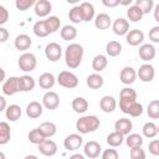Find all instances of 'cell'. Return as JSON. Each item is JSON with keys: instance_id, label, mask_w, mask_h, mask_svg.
<instances>
[{"instance_id": "1", "label": "cell", "mask_w": 159, "mask_h": 159, "mask_svg": "<svg viewBox=\"0 0 159 159\" xmlns=\"http://www.w3.org/2000/svg\"><path fill=\"white\" fill-rule=\"evenodd\" d=\"M83 58V47L80 43H70L65 51V61L70 68H77Z\"/></svg>"}, {"instance_id": "2", "label": "cell", "mask_w": 159, "mask_h": 159, "mask_svg": "<svg viewBox=\"0 0 159 159\" xmlns=\"http://www.w3.org/2000/svg\"><path fill=\"white\" fill-rule=\"evenodd\" d=\"M99 124L101 122L97 116H83L76 122V129L82 134H87L97 130Z\"/></svg>"}, {"instance_id": "3", "label": "cell", "mask_w": 159, "mask_h": 159, "mask_svg": "<svg viewBox=\"0 0 159 159\" xmlns=\"http://www.w3.org/2000/svg\"><path fill=\"white\" fill-rule=\"evenodd\" d=\"M119 108L123 113L129 114L130 117H139L143 113V106L137 102V99H120Z\"/></svg>"}, {"instance_id": "4", "label": "cell", "mask_w": 159, "mask_h": 159, "mask_svg": "<svg viewBox=\"0 0 159 159\" xmlns=\"http://www.w3.org/2000/svg\"><path fill=\"white\" fill-rule=\"evenodd\" d=\"M17 65H19V67H20L21 71H24V72H31V71H34L36 68L37 58H36V56L34 53L25 52V53H22L19 57Z\"/></svg>"}, {"instance_id": "5", "label": "cell", "mask_w": 159, "mask_h": 159, "mask_svg": "<svg viewBox=\"0 0 159 159\" xmlns=\"http://www.w3.org/2000/svg\"><path fill=\"white\" fill-rule=\"evenodd\" d=\"M57 82H58L60 86H62L65 88H68V89H72V88L77 87L78 78L75 73H72L70 71H61L57 76Z\"/></svg>"}, {"instance_id": "6", "label": "cell", "mask_w": 159, "mask_h": 159, "mask_svg": "<svg viewBox=\"0 0 159 159\" xmlns=\"http://www.w3.org/2000/svg\"><path fill=\"white\" fill-rule=\"evenodd\" d=\"M1 91L5 96H12L17 92H20V84H19V77H9L1 87Z\"/></svg>"}, {"instance_id": "7", "label": "cell", "mask_w": 159, "mask_h": 159, "mask_svg": "<svg viewBox=\"0 0 159 159\" xmlns=\"http://www.w3.org/2000/svg\"><path fill=\"white\" fill-rule=\"evenodd\" d=\"M45 55L51 62H56L62 56V48L57 42H50L45 47Z\"/></svg>"}, {"instance_id": "8", "label": "cell", "mask_w": 159, "mask_h": 159, "mask_svg": "<svg viewBox=\"0 0 159 159\" xmlns=\"http://www.w3.org/2000/svg\"><path fill=\"white\" fill-rule=\"evenodd\" d=\"M42 106L50 111H53L56 109L58 106H60V97L56 92L53 91H48L43 94L42 97Z\"/></svg>"}, {"instance_id": "9", "label": "cell", "mask_w": 159, "mask_h": 159, "mask_svg": "<svg viewBox=\"0 0 159 159\" xmlns=\"http://www.w3.org/2000/svg\"><path fill=\"white\" fill-rule=\"evenodd\" d=\"M137 76L142 82H152L155 76V70L150 63H144L139 67Z\"/></svg>"}, {"instance_id": "10", "label": "cell", "mask_w": 159, "mask_h": 159, "mask_svg": "<svg viewBox=\"0 0 159 159\" xmlns=\"http://www.w3.org/2000/svg\"><path fill=\"white\" fill-rule=\"evenodd\" d=\"M83 152H84V155L89 159H96L99 157L101 152H102V147L98 142L96 140H89L84 144L83 147Z\"/></svg>"}, {"instance_id": "11", "label": "cell", "mask_w": 159, "mask_h": 159, "mask_svg": "<svg viewBox=\"0 0 159 159\" xmlns=\"http://www.w3.org/2000/svg\"><path fill=\"white\" fill-rule=\"evenodd\" d=\"M82 143H83V138L80 134L73 133V134H70V135H67L65 138L63 147L67 150H77V149H80V147L82 145Z\"/></svg>"}, {"instance_id": "12", "label": "cell", "mask_w": 159, "mask_h": 159, "mask_svg": "<svg viewBox=\"0 0 159 159\" xmlns=\"http://www.w3.org/2000/svg\"><path fill=\"white\" fill-rule=\"evenodd\" d=\"M39 150L45 157H53L57 153V144L51 139H45L41 144H39Z\"/></svg>"}, {"instance_id": "13", "label": "cell", "mask_w": 159, "mask_h": 159, "mask_svg": "<svg viewBox=\"0 0 159 159\" xmlns=\"http://www.w3.org/2000/svg\"><path fill=\"white\" fill-rule=\"evenodd\" d=\"M112 29H113V32L118 36L127 35L129 32V22L124 17H118V19L114 20V22L112 25Z\"/></svg>"}, {"instance_id": "14", "label": "cell", "mask_w": 159, "mask_h": 159, "mask_svg": "<svg viewBox=\"0 0 159 159\" xmlns=\"http://www.w3.org/2000/svg\"><path fill=\"white\" fill-rule=\"evenodd\" d=\"M51 9H52V5L50 1L47 0H37L36 4H35V14L39 16V17H46L50 15L51 12Z\"/></svg>"}, {"instance_id": "15", "label": "cell", "mask_w": 159, "mask_h": 159, "mask_svg": "<svg viewBox=\"0 0 159 159\" xmlns=\"http://www.w3.org/2000/svg\"><path fill=\"white\" fill-rule=\"evenodd\" d=\"M125 40H127L128 45L138 46L144 41V32L142 30H138V29L129 30V32L125 35Z\"/></svg>"}, {"instance_id": "16", "label": "cell", "mask_w": 159, "mask_h": 159, "mask_svg": "<svg viewBox=\"0 0 159 159\" xmlns=\"http://www.w3.org/2000/svg\"><path fill=\"white\" fill-rule=\"evenodd\" d=\"M138 53H139V57H140L143 61L148 62V61H152V60L155 57L157 50H155L154 46L150 45V43H143V45L139 47Z\"/></svg>"}, {"instance_id": "17", "label": "cell", "mask_w": 159, "mask_h": 159, "mask_svg": "<svg viewBox=\"0 0 159 159\" xmlns=\"http://www.w3.org/2000/svg\"><path fill=\"white\" fill-rule=\"evenodd\" d=\"M32 45V40L29 35L26 34H21L19 36H16L15 41H14V46L16 50L19 51H26L30 48V46Z\"/></svg>"}, {"instance_id": "18", "label": "cell", "mask_w": 159, "mask_h": 159, "mask_svg": "<svg viewBox=\"0 0 159 159\" xmlns=\"http://www.w3.org/2000/svg\"><path fill=\"white\" fill-rule=\"evenodd\" d=\"M132 128H133V123L128 118H120V119L116 120V123H114L116 132H119L123 135H128L130 133Z\"/></svg>"}, {"instance_id": "19", "label": "cell", "mask_w": 159, "mask_h": 159, "mask_svg": "<svg viewBox=\"0 0 159 159\" xmlns=\"http://www.w3.org/2000/svg\"><path fill=\"white\" fill-rule=\"evenodd\" d=\"M119 78H120V82L124 83V84H132L135 78H137V72L133 67H123L122 71H120V75H119Z\"/></svg>"}, {"instance_id": "20", "label": "cell", "mask_w": 159, "mask_h": 159, "mask_svg": "<svg viewBox=\"0 0 159 159\" xmlns=\"http://www.w3.org/2000/svg\"><path fill=\"white\" fill-rule=\"evenodd\" d=\"M99 107L104 113H112L117 107V101L113 96H103L99 101Z\"/></svg>"}, {"instance_id": "21", "label": "cell", "mask_w": 159, "mask_h": 159, "mask_svg": "<svg viewBox=\"0 0 159 159\" xmlns=\"http://www.w3.org/2000/svg\"><path fill=\"white\" fill-rule=\"evenodd\" d=\"M42 112H43L42 104H41L40 102H37V101L30 102V103L27 104V107H26V114H27V117H30V118H32V119H36V118L41 117Z\"/></svg>"}, {"instance_id": "22", "label": "cell", "mask_w": 159, "mask_h": 159, "mask_svg": "<svg viewBox=\"0 0 159 159\" xmlns=\"http://www.w3.org/2000/svg\"><path fill=\"white\" fill-rule=\"evenodd\" d=\"M112 25V20H111V16L106 12H102V14H98L96 17H94V26L98 29V30H107L109 29V26Z\"/></svg>"}, {"instance_id": "23", "label": "cell", "mask_w": 159, "mask_h": 159, "mask_svg": "<svg viewBox=\"0 0 159 159\" xmlns=\"http://www.w3.org/2000/svg\"><path fill=\"white\" fill-rule=\"evenodd\" d=\"M55 82H56L55 76H53L52 73H50V72H45V73H42V75L39 77V86H40L41 88H43V89H50V88H52V87L55 86Z\"/></svg>"}, {"instance_id": "24", "label": "cell", "mask_w": 159, "mask_h": 159, "mask_svg": "<svg viewBox=\"0 0 159 159\" xmlns=\"http://www.w3.org/2000/svg\"><path fill=\"white\" fill-rule=\"evenodd\" d=\"M19 84H20V92H30L35 88V80L29 75H24L19 77Z\"/></svg>"}, {"instance_id": "25", "label": "cell", "mask_w": 159, "mask_h": 159, "mask_svg": "<svg viewBox=\"0 0 159 159\" xmlns=\"http://www.w3.org/2000/svg\"><path fill=\"white\" fill-rule=\"evenodd\" d=\"M5 116L10 122H16L21 117V107L19 104H10L5 111Z\"/></svg>"}, {"instance_id": "26", "label": "cell", "mask_w": 159, "mask_h": 159, "mask_svg": "<svg viewBox=\"0 0 159 159\" xmlns=\"http://www.w3.org/2000/svg\"><path fill=\"white\" fill-rule=\"evenodd\" d=\"M86 83H87V86H88L89 88H92V89H99V88L103 86L104 81H103V77H102L101 75H98V73H92V75H89V76L87 77Z\"/></svg>"}, {"instance_id": "27", "label": "cell", "mask_w": 159, "mask_h": 159, "mask_svg": "<svg viewBox=\"0 0 159 159\" xmlns=\"http://www.w3.org/2000/svg\"><path fill=\"white\" fill-rule=\"evenodd\" d=\"M71 106H72V109H73L76 113H80V114L84 113V112L88 109V102H87V99L83 98V97H76V98L72 101Z\"/></svg>"}, {"instance_id": "28", "label": "cell", "mask_w": 159, "mask_h": 159, "mask_svg": "<svg viewBox=\"0 0 159 159\" xmlns=\"http://www.w3.org/2000/svg\"><path fill=\"white\" fill-rule=\"evenodd\" d=\"M143 15H144V14H143L142 9H140L139 6H137L135 4L132 5V6H129L128 10H127V16H128V19H129L130 21H133V22L140 21L142 17H143Z\"/></svg>"}, {"instance_id": "29", "label": "cell", "mask_w": 159, "mask_h": 159, "mask_svg": "<svg viewBox=\"0 0 159 159\" xmlns=\"http://www.w3.org/2000/svg\"><path fill=\"white\" fill-rule=\"evenodd\" d=\"M108 65V60L104 55H97L93 57L92 60V68L96 71V72H101L103 71Z\"/></svg>"}, {"instance_id": "30", "label": "cell", "mask_w": 159, "mask_h": 159, "mask_svg": "<svg viewBox=\"0 0 159 159\" xmlns=\"http://www.w3.org/2000/svg\"><path fill=\"white\" fill-rule=\"evenodd\" d=\"M62 40L65 41H71V40H75L77 37V30L75 26H71V25H65L62 29H61V32H60Z\"/></svg>"}, {"instance_id": "31", "label": "cell", "mask_w": 159, "mask_h": 159, "mask_svg": "<svg viewBox=\"0 0 159 159\" xmlns=\"http://www.w3.org/2000/svg\"><path fill=\"white\" fill-rule=\"evenodd\" d=\"M40 130L42 132V134L46 137V138H51L56 134V130H57V127L55 123L52 122H43L40 124Z\"/></svg>"}, {"instance_id": "32", "label": "cell", "mask_w": 159, "mask_h": 159, "mask_svg": "<svg viewBox=\"0 0 159 159\" xmlns=\"http://www.w3.org/2000/svg\"><path fill=\"white\" fill-rule=\"evenodd\" d=\"M34 34L37 36V37H46L50 35L47 27H46V24H45V20H39L34 24Z\"/></svg>"}, {"instance_id": "33", "label": "cell", "mask_w": 159, "mask_h": 159, "mask_svg": "<svg viewBox=\"0 0 159 159\" xmlns=\"http://www.w3.org/2000/svg\"><path fill=\"white\" fill-rule=\"evenodd\" d=\"M81 9L83 12V21H91L94 17V6L91 2L83 1L81 4Z\"/></svg>"}, {"instance_id": "34", "label": "cell", "mask_w": 159, "mask_h": 159, "mask_svg": "<svg viewBox=\"0 0 159 159\" xmlns=\"http://www.w3.org/2000/svg\"><path fill=\"white\" fill-rule=\"evenodd\" d=\"M68 17L70 20L73 22V24H80L83 21V12H82V9H81V5H76L73 6L70 12H68Z\"/></svg>"}, {"instance_id": "35", "label": "cell", "mask_w": 159, "mask_h": 159, "mask_svg": "<svg viewBox=\"0 0 159 159\" xmlns=\"http://www.w3.org/2000/svg\"><path fill=\"white\" fill-rule=\"evenodd\" d=\"M106 52L111 57H117L122 52V45L118 41H109L106 45Z\"/></svg>"}, {"instance_id": "36", "label": "cell", "mask_w": 159, "mask_h": 159, "mask_svg": "<svg viewBox=\"0 0 159 159\" xmlns=\"http://www.w3.org/2000/svg\"><path fill=\"white\" fill-rule=\"evenodd\" d=\"M123 139H124V135L120 134L119 132H116V130H114L113 133L108 134V137H107V143H108L109 147L117 148V147H119V145L123 143Z\"/></svg>"}, {"instance_id": "37", "label": "cell", "mask_w": 159, "mask_h": 159, "mask_svg": "<svg viewBox=\"0 0 159 159\" xmlns=\"http://www.w3.org/2000/svg\"><path fill=\"white\" fill-rule=\"evenodd\" d=\"M142 130H143V135H144L145 138L152 139V138H154V137L158 134V125H157L155 123H153V122H147V123L143 125Z\"/></svg>"}, {"instance_id": "38", "label": "cell", "mask_w": 159, "mask_h": 159, "mask_svg": "<svg viewBox=\"0 0 159 159\" xmlns=\"http://www.w3.org/2000/svg\"><path fill=\"white\" fill-rule=\"evenodd\" d=\"M143 137L140 134H137V133H132V134H128V137L125 138V143L127 145L132 149V148H137V147H142L143 144Z\"/></svg>"}, {"instance_id": "39", "label": "cell", "mask_w": 159, "mask_h": 159, "mask_svg": "<svg viewBox=\"0 0 159 159\" xmlns=\"http://www.w3.org/2000/svg\"><path fill=\"white\" fill-rule=\"evenodd\" d=\"M45 24H46V27L48 30L50 34H53L56 32L60 26H61V20L57 17V16H48L46 20H45Z\"/></svg>"}, {"instance_id": "40", "label": "cell", "mask_w": 159, "mask_h": 159, "mask_svg": "<svg viewBox=\"0 0 159 159\" xmlns=\"http://www.w3.org/2000/svg\"><path fill=\"white\" fill-rule=\"evenodd\" d=\"M10 135H11L10 125L6 122H1L0 123V144L1 145L6 144L10 140Z\"/></svg>"}, {"instance_id": "41", "label": "cell", "mask_w": 159, "mask_h": 159, "mask_svg": "<svg viewBox=\"0 0 159 159\" xmlns=\"http://www.w3.org/2000/svg\"><path fill=\"white\" fill-rule=\"evenodd\" d=\"M27 138H29V140L32 143V144H41L45 139H47L43 134H42V132L40 130V128H35V129H32L30 133H29V135H27Z\"/></svg>"}, {"instance_id": "42", "label": "cell", "mask_w": 159, "mask_h": 159, "mask_svg": "<svg viewBox=\"0 0 159 159\" xmlns=\"http://www.w3.org/2000/svg\"><path fill=\"white\" fill-rule=\"evenodd\" d=\"M147 113H148L149 118H152V119L159 118V99H153L149 102L148 108H147Z\"/></svg>"}, {"instance_id": "43", "label": "cell", "mask_w": 159, "mask_h": 159, "mask_svg": "<svg viewBox=\"0 0 159 159\" xmlns=\"http://www.w3.org/2000/svg\"><path fill=\"white\" fill-rule=\"evenodd\" d=\"M135 5L139 6L143 11V14H149L152 10H154V1L153 0H137Z\"/></svg>"}, {"instance_id": "44", "label": "cell", "mask_w": 159, "mask_h": 159, "mask_svg": "<svg viewBox=\"0 0 159 159\" xmlns=\"http://www.w3.org/2000/svg\"><path fill=\"white\" fill-rule=\"evenodd\" d=\"M120 99H137V92L130 87H124L119 93Z\"/></svg>"}, {"instance_id": "45", "label": "cell", "mask_w": 159, "mask_h": 159, "mask_svg": "<svg viewBox=\"0 0 159 159\" xmlns=\"http://www.w3.org/2000/svg\"><path fill=\"white\" fill-rule=\"evenodd\" d=\"M35 4H36L35 0H16L15 6H16L17 10H20V11H26V10L30 9L32 5L35 6Z\"/></svg>"}, {"instance_id": "46", "label": "cell", "mask_w": 159, "mask_h": 159, "mask_svg": "<svg viewBox=\"0 0 159 159\" xmlns=\"http://www.w3.org/2000/svg\"><path fill=\"white\" fill-rule=\"evenodd\" d=\"M130 159H145V152L142 147L132 148L130 149Z\"/></svg>"}, {"instance_id": "47", "label": "cell", "mask_w": 159, "mask_h": 159, "mask_svg": "<svg viewBox=\"0 0 159 159\" xmlns=\"http://www.w3.org/2000/svg\"><path fill=\"white\" fill-rule=\"evenodd\" d=\"M102 159H119V155H118V152L116 149L109 148L102 153Z\"/></svg>"}, {"instance_id": "48", "label": "cell", "mask_w": 159, "mask_h": 159, "mask_svg": "<svg viewBox=\"0 0 159 159\" xmlns=\"http://www.w3.org/2000/svg\"><path fill=\"white\" fill-rule=\"evenodd\" d=\"M149 39L153 42L159 43V26H154V27L150 29V31H149Z\"/></svg>"}, {"instance_id": "49", "label": "cell", "mask_w": 159, "mask_h": 159, "mask_svg": "<svg viewBox=\"0 0 159 159\" xmlns=\"http://www.w3.org/2000/svg\"><path fill=\"white\" fill-rule=\"evenodd\" d=\"M149 152L153 154V155H159V139H154L149 143V147H148Z\"/></svg>"}, {"instance_id": "50", "label": "cell", "mask_w": 159, "mask_h": 159, "mask_svg": "<svg viewBox=\"0 0 159 159\" xmlns=\"http://www.w3.org/2000/svg\"><path fill=\"white\" fill-rule=\"evenodd\" d=\"M7 20H9V11L6 10L5 6L0 5V25L2 26L4 24H6Z\"/></svg>"}, {"instance_id": "51", "label": "cell", "mask_w": 159, "mask_h": 159, "mask_svg": "<svg viewBox=\"0 0 159 159\" xmlns=\"http://www.w3.org/2000/svg\"><path fill=\"white\" fill-rule=\"evenodd\" d=\"M9 31L5 29V27H0V42H5L6 40H7V37H9Z\"/></svg>"}, {"instance_id": "52", "label": "cell", "mask_w": 159, "mask_h": 159, "mask_svg": "<svg viewBox=\"0 0 159 159\" xmlns=\"http://www.w3.org/2000/svg\"><path fill=\"white\" fill-rule=\"evenodd\" d=\"M102 2L107 7H116L117 5H119V0H103Z\"/></svg>"}, {"instance_id": "53", "label": "cell", "mask_w": 159, "mask_h": 159, "mask_svg": "<svg viewBox=\"0 0 159 159\" xmlns=\"http://www.w3.org/2000/svg\"><path fill=\"white\" fill-rule=\"evenodd\" d=\"M0 111H6V101L4 96L0 97Z\"/></svg>"}, {"instance_id": "54", "label": "cell", "mask_w": 159, "mask_h": 159, "mask_svg": "<svg viewBox=\"0 0 159 159\" xmlns=\"http://www.w3.org/2000/svg\"><path fill=\"white\" fill-rule=\"evenodd\" d=\"M154 19L157 22H159V4L154 6Z\"/></svg>"}, {"instance_id": "55", "label": "cell", "mask_w": 159, "mask_h": 159, "mask_svg": "<svg viewBox=\"0 0 159 159\" xmlns=\"http://www.w3.org/2000/svg\"><path fill=\"white\" fill-rule=\"evenodd\" d=\"M68 159H86L82 154H73V155H71Z\"/></svg>"}, {"instance_id": "56", "label": "cell", "mask_w": 159, "mask_h": 159, "mask_svg": "<svg viewBox=\"0 0 159 159\" xmlns=\"http://www.w3.org/2000/svg\"><path fill=\"white\" fill-rule=\"evenodd\" d=\"M119 4H122V5H130L132 4V0H127V1H120L119 0Z\"/></svg>"}, {"instance_id": "57", "label": "cell", "mask_w": 159, "mask_h": 159, "mask_svg": "<svg viewBox=\"0 0 159 159\" xmlns=\"http://www.w3.org/2000/svg\"><path fill=\"white\" fill-rule=\"evenodd\" d=\"M24 159H39V158H37L36 155H32V154H31V155H26Z\"/></svg>"}, {"instance_id": "58", "label": "cell", "mask_w": 159, "mask_h": 159, "mask_svg": "<svg viewBox=\"0 0 159 159\" xmlns=\"http://www.w3.org/2000/svg\"><path fill=\"white\" fill-rule=\"evenodd\" d=\"M0 155H1V159H5V154H4L2 152H1V154H0Z\"/></svg>"}, {"instance_id": "59", "label": "cell", "mask_w": 159, "mask_h": 159, "mask_svg": "<svg viewBox=\"0 0 159 159\" xmlns=\"http://www.w3.org/2000/svg\"><path fill=\"white\" fill-rule=\"evenodd\" d=\"M158 133H159V125H158Z\"/></svg>"}, {"instance_id": "60", "label": "cell", "mask_w": 159, "mask_h": 159, "mask_svg": "<svg viewBox=\"0 0 159 159\" xmlns=\"http://www.w3.org/2000/svg\"><path fill=\"white\" fill-rule=\"evenodd\" d=\"M158 51H159V48H158Z\"/></svg>"}]
</instances>
